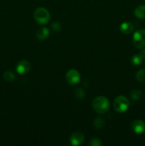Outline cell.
Masks as SVG:
<instances>
[{
    "instance_id": "cell-1",
    "label": "cell",
    "mask_w": 145,
    "mask_h": 146,
    "mask_svg": "<svg viewBox=\"0 0 145 146\" xmlns=\"http://www.w3.org/2000/svg\"><path fill=\"white\" fill-rule=\"evenodd\" d=\"M92 106L94 111L98 113L105 114L109 111L110 108V103L107 98L105 96H98L92 101Z\"/></svg>"
},
{
    "instance_id": "cell-2",
    "label": "cell",
    "mask_w": 145,
    "mask_h": 146,
    "mask_svg": "<svg viewBox=\"0 0 145 146\" xmlns=\"http://www.w3.org/2000/svg\"><path fill=\"white\" fill-rule=\"evenodd\" d=\"M34 17L36 21L39 24H46L51 19V16L48 11L44 7L37 8L34 12Z\"/></svg>"
},
{
    "instance_id": "cell-3",
    "label": "cell",
    "mask_w": 145,
    "mask_h": 146,
    "mask_svg": "<svg viewBox=\"0 0 145 146\" xmlns=\"http://www.w3.org/2000/svg\"><path fill=\"white\" fill-rule=\"evenodd\" d=\"M129 101L126 96H119L117 97L113 102V107L118 113H125L128 109Z\"/></svg>"
},
{
    "instance_id": "cell-4",
    "label": "cell",
    "mask_w": 145,
    "mask_h": 146,
    "mask_svg": "<svg viewBox=\"0 0 145 146\" xmlns=\"http://www.w3.org/2000/svg\"><path fill=\"white\" fill-rule=\"evenodd\" d=\"M133 44L135 48L143 49L145 47V30L139 29L133 35Z\"/></svg>"
},
{
    "instance_id": "cell-5",
    "label": "cell",
    "mask_w": 145,
    "mask_h": 146,
    "mask_svg": "<svg viewBox=\"0 0 145 146\" xmlns=\"http://www.w3.org/2000/svg\"><path fill=\"white\" fill-rule=\"evenodd\" d=\"M67 82L71 85H76L80 79V74L77 70L71 69L66 73L65 75Z\"/></svg>"
},
{
    "instance_id": "cell-6",
    "label": "cell",
    "mask_w": 145,
    "mask_h": 146,
    "mask_svg": "<svg viewBox=\"0 0 145 146\" xmlns=\"http://www.w3.org/2000/svg\"><path fill=\"white\" fill-rule=\"evenodd\" d=\"M84 139H85L84 134L80 131H76L71 135L70 142H71V145L77 146L81 145L84 141Z\"/></svg>"
},
{
    "instance_id": "cell-7",
    "label": "cell",
    "mask_w": 145,
    "mask_h": 146,
    "mask_svg": "<svg viewBox=\"0 0 145 146\" xmlns=\"http://www.w3.org/2000/svg\"><path fill=\"white\" fill-rule=\"evenodd\" d=\"M16 70L18 74L23 75L27 74L31 70V64L26 60H22L18 63Z\"/></svg>"
},
{
    "instance_id": "cell-8",
    "label": "cell",
    "mask_w": 145,
    "mask_h": 146,
    "mask_svg": "<svg viewBox=\"0 0 145 146\" xmlns=\"http://www.w3.org/2000/svg\"><path fill=\"white\" fill-rule=\"evenodd\" d=\"M131 127L135 133L141 134L145 131V123L141 120H136L132 123Z\"/></svg>"
},
{
    "instance_id": "cell-9",
    "label": "cell",
    "mask_w": 145,
    "mask_h": 146,
    "mask_svg": "<svg viewBox=\"0 0 145 146\" xmlns=\"http://www.w3.org/2000/svg\"><path fill=\"white\" fill-rule=\"evenodd\" d=\"M50 35L49 30L45 27H41L37 30L36 37L39 41H44Z\"/></svg>"
},
{
    "instance_id": "cell-10",
    "label": "cell",
    "mask_w": 145,
    "mask_h": 146,
    "mask_svg": "<svg viewBox=\"0 0 145 146\" xmlns=\"http://www.w3.org/2000/svg\"><path fill=\"white\" fill-rule=\"evenodd\" d=\"M119 29L122 33L125 34H129L134 30V26L130 22H123L120 25Z\"/></svg>"
},
{
    "instance_id": "cell-11",
    "label": "cell",
    "mask_w": 145,
    "mask_h": 146,
    "mask_svg": "<svg viewBox=\"0 0 145 146\" xmlns=\"http://www.w3.org/2000/svg\"><path fill=\"white\" fill-rule=\"evenodd\" d=\"M134 16L138 19L145 18V5H140L134 10Z\"/></svg>"
},
{
    "instance_id": "cell-12",
    "label": "cell",
    "mask_w": 145,
    "mask_h": 146,
    "mask_svg": "<svg viewBox=\"0 0 145 146\" xmlns=\"http://www.w3.org/2000/svg\"><path fill=\"white\" fill-rule=\"evenodd\" d=\"M105 120L103 118H100V117H98V118H95L93 122V125L95 128H97L98 130L102 129L104 126H105Z\"/></svg>"
},
{
    "instance_id": "cell-13",
    "label": "cell",
    "mask_w": 145,
    "mask_h": 146,
    "mask_svg": "<svg viewBox=\"0 0 145 146\" xmlns=\"http://www.w3.org/2000/svg\"><path fill=\"white\" fill-rule=\"evenodd\" d=\"M144 58H142V56L140 54H135L131 58V62L135 66H139L142 63V60Z\"/></svg>"
},
{
    "instance_id": "cell-14",
    "label": "cell",
    "mask_w": 145,
    "mask_h": 146,
    "mask_svg": "<svg viewBox=\"0 0 145 146\" xmlns=\"http://www.w3.org/2000/svg\"><path fill=\"white\" fill-rule=\"evenodd\" d=\"M3 78L5 81H8V82H11V81H14L15 79V75L13 72L10 71H5L3 74Z\"/></svg>"
},
{
    "instance_id": "cell-15",
    "label": "cell",
    "mask_w": 145,
    "mask_h": 146,
    "mask_svg": "<svg viewBox=\"0 0 145 146\" xmlns=\"http://www.w3.org/2000/svg\"><path fill=\"white\" fill-rule=\"evenodd\" d=\"M136 78L139 82H145V69H140L136 74Z\"/></svg>"
},
{
    "instance_id": "cell-16",
    "label": "cell",
    "mask_w": 145,
    "mask_h": 146,
    "mask_svg": "<svg viewBox=\"0 0 145 146\" xmlns=\"http://www.w3.org/2000/svg\"><path fill=\"white\" fill-rule=\"evenodd\" d=\"M142 96V92L139 90L135 89L133 90L132 92L130 93V97L132 100L134 101H137Z\"/></svg>"
},
{
    "instance_id": "cell-17",
    "label": "cell",
    "mask_w": 145,
    "mask_h": 146,
    "mask_svg": "<svg viewBox=\"0 0 145 146\" xmlns=\"http://www.w3.org/2000/svg\"><path fill=\"white\" fill-rule=\"evenodd\" d=\"M75 96L78 99H82L85 98V93L82 88H78L75 91Z\"/></svg>"
},
{
    "instance_id": "cell-18",
    "label": "cell",
    "mask_w": 145,
    "mask_h": 146,
    "mask_svg": "<svg viewBox=\"0 0 145 146\" xmlns=\"http://www.w3.org/2000/svg\"><path fill=\"white\" fill-rule=\"evenodd\" d=\"M89 145L91 146H101L102 145V143L99 138H93L89 142Z\"/></svg>"
},
{
    "instance_id": "cell-19",
    "label": "cell",
    "mask_w": 145,
    "mask_h": 146,
    "mask_svg": "<svg viewBox=\"0 0 145 146\" xmlns=\"http://www.w3.org/2000/svg\"><path fill=\"white\" fill-rule=\"evenodd\" d=\"M51 27H52L53 30L55 31H59L61 29V25H60V24L57 22L53 23L52 25H51Z\"/></svg>"
},
{
    "instance_id": "cell-20",
    "label": "cell",
    "mask_w": 145,
    "mask_h": 146,
    "mask_svg": "<svg viewBox=\"0 0 145 146\" xmlns=\"http://www.w3.org/2000/svg\"><path fill=\"white\" fill-rule=\"evenodd\" d=\"M140 54V55L142 56V58H145V49L142 50V51H141V53H140V54Z\"/></svg>"
},
{
    "instance_id": "cell-21",
    "label": "cell",
    "mask_w": 145,
    "mask_h": 146,
    "mask_svg": "<svg viewBox=\"0 0 145 146\" xmlns=\"http://www.w3.org/2000/svg\"><path fill=\"white\" fill-rule=\"evenodd\" d=\"M144 133H145V131H144Z\"/></svg>"
}]
</instances>
